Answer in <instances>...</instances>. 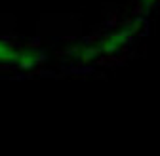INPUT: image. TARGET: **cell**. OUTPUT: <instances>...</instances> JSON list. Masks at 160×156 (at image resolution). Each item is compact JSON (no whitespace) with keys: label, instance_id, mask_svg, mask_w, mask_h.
I'll use <instances>...</instances> for the list:
<instances>
[{"label":"cell","instance_id":"1","mask_svg":"<svg viewBox=\"0 0 160 156\" xmlns=\"http://www.w3.org/2000/svg\"><path fill=\"white\" fill-rule=\"evenodd\" d=\"M99 53H103L99 46H84L82 50H80L78 61H82V63H90V61L97 59V55H99Z\"/></svg>","mask_w":160,"mask_h":156},{"label":"cell","instance_id":"2","mask_svg":"<svg viewBox=\"0 0 160 156\" xmlns=\"http://www.w3.org/2000/svg\"><path fill=\"white\" fill-rule=\"evenodd\" d=\"M116 25H118V17H116V13L107 15V19L103 21V29H105V31H112Z\"/></svg>","mask_w":160,"mask_h":156},{"label":"cell","instance_id":"3","mask_svg":"<svg viewBox=\"0 0 160 156\" xmlns=\"http://www.w3.org/2000/svg\"><path fill=\"white\" fill-rule=\"evenodd\" d=\"M36 74L42 76V78H59V74H57L55 71H50V69H40Z\"/></svg>","mask_w":160,"mask_h":156},{"label":"cell","instance_id":"4","mask_svg":"<svg viewBox=\"0 0 160 156\" xmlns=\"http://www.w3.org/2000/svg\"><path fill=\"white\" fill-rule=\"evenodd\" d=\"M97 36H99V34H88V36H84L80 42H82V46H92V44H93V40H95Z\"/></svg>","mask_w":160,"mask_h":156},{"label":"cell","instance_id":"5","mask_svg":"<svg viewBox=\"0 0 160 156\" xmlns=\"http://www.w3.org/2000/svg\"><path fill=\"white\" fill-rule=\"evenodd\" d=\"M40 42H42V40H40V36H32V38H29V48H40Z\"/></svg>","mask_w":160,"mask_h":156}]
</instances>
